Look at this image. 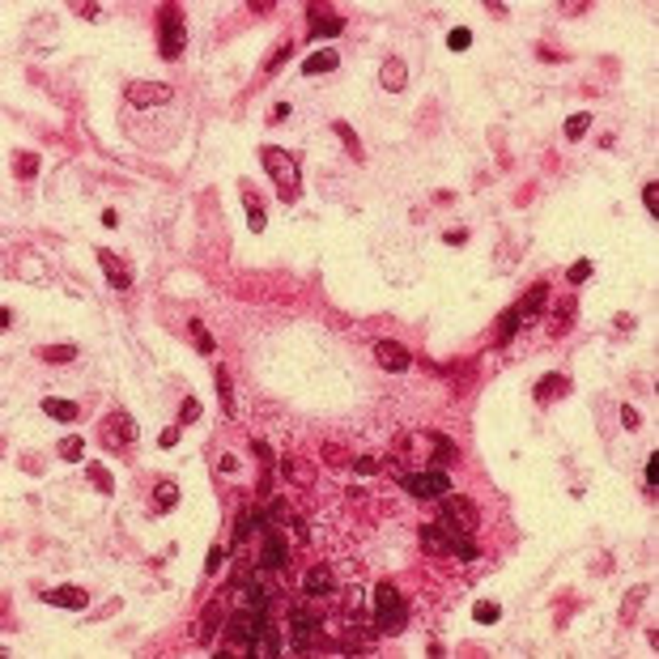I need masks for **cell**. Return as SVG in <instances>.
<instances>
[{"instance_id":"1","label":"cell","mask_w":659,"mask_h":659,"mask_svg":"<svg viewBox=\"0 0 659 659\" xmlns=\"http://www.w3.org/2000/svg\"><path fill=\"white\" fill-rule=\"evenodd\" d=\"M260 162H264V171L272 175V183H277L281 200H285V204H294V200H298V192H302V179H298V162H294V153H290V149H281V145H264V149H260Z\"/></svg>"},{"instance_id":"2","label":"cell","mask_w":659,"mask_h":659,"mask_svg":"<svg viewBox=\"0 0 659 659\" xmlns=\"http://www.w3.org/2000/svg\"><path fill=\"white\" fill-rule=\"evenodd\" d=\"M409 621V604L396 583H378L374 587V634H396Z\"/></svg>"},{"instance_id":"3","label":"cell","mask_w":659,"mask_h":659,"mask_svg":"<svg viewBox=\"0 0 659 659\" xmlns=\"http://www.w3.org/2000/svg\"><path fill=\"white\" fill-rule=\"evenodd\" d=\"M183 43H187L183 9H179V5L157 9V51H162V60H179V56H183Z\"/></svg>"},{"instance_id":"4","label":"cell","mask_w":659,"mask_h":659,"mask_svg":"<svg viewBox=\"0 0 659 659\" xmlns=\"http://www.w3.org/2000/svg\"><path fill=\"white\" fill-rule=\"evenodd\" d=\"M396 476H400V485L413 493V498H443V493H451V476H447L443 464H430V468H417V472H400L396 468Z\"/></svg>"},{"instance_id":"5","label":"cell","mask_w":659,"mask_h":659,"mask_svg":"<svg viewBox=\"0 0 659 659\" xmlns=\"http://www.w3.org/2000/svg\"><path fill=\"white\" fill-rule=\"evenodd\" d=\"M438 511H443V523L447 532H472L476 523H481V515H476V506L464 498V493H443V502H438Z\"/></svg>"},{"instance_id":"6","label":"cell","mask_w":659,"mask_h":659,"mask_svg":"<svg viewBox=\"0 0 659 659\" xmlns=\"http://www.w3.org/2000/svg\"><path fill=\"white\" fill-rule=\"evenodd\" d=\"M319 625H323V617H319L315 609H306V604H298V609H290V642H294L298 651H306V646L315 642Z\"/></svg>"},{"instance_id":"7","label":"cell","mask_w":659,"mask_h":659,"mask_svg":"<svg viewBox=\"0 0 659 659\" xmlns=\"http://www.w3.org/2000/svg\"><path fill=\"white\" fill-rule=\"evenodd\" d=\"M264 621H268V613H255V609H243V613H234V617L226 621V638H230V642H243V646H251V642L260 638V630H264Z\"/></svg>"},{"instance_id":"8","label":"cell","mask_w":659,"mask_h":659,"mask_svg":"<svg viewBox=\"0 0 659 659\" xmlns=\"http://www.w3.org/2000/svg\"><path fill=\"white\" fill-rule=\"evenodd\" d=\"M264 570H285L290 566V540L281 532H272V523H264V558H260Z\"/></svg>"},{"instance_id":"9","label":"cell","mask_w":659,"mask_h":659,"mask_svg":"<svg viewBox=\"0 0 659 659\" xmlns=\"http://www.w3.org/2000/svg\"><path fill=\"white\" fill-rule=\"evenodd\" d=\"M102 430H106V434H102V443L111 447V451H124L132 438H136V421H132L128 413H111V417L102 421Z\"/></svg>"},{"instance_id":"10","label":"cell","mask_w":659,"mask_h":659,"mask_svg":"<svg viewBox=\"0 0 659 659\" xmlns=\"http://www.w3.org/2000/svg\"><path fill=\"white\" fill-rule=\"evenodd\" d=\"M128 102L132 106H162V102H171V85H162V81H128Z\"/></svg>"},{"instance_id":"11","label":"cell","mask_w":659,"mask_h":659,"mask_svg":"<svg viewBox=\"0 0 659 659\" xmlns=\"http://www.w3.org/2000/svg\"><path fill=\"white\" fill-rule=\"evenodd\" d=\"M374 362L388 370V374H400L413 366V353L400 345V341H374Z\"/></svg>"},{"instance_id":"12","label":"cell","mask_w":659,"mask_h":659,"mask_svg":"<svg viewBox=\"0 0 659 659\" xmlns=\"http://www.w3.org/2000/svg\"><path fill=\"white\" fill-rule=\"evenodd\" d=\"M98 264H102V272H106V281H111V290H128V285H132V268H128L115 251L98 247Z\"/></svg>"},{"instance_id":"13","label":"cell","mask_w":659,"mask_h":659,"mask_svg":"<svg viewBox=\"0 0 659 659\" xmlns=\"http://www.w3.org/2000/svg\"><path fill=\"white\" fill-rule=\"evenodd\" d=\"M302 591H306V595H332V591H336L332 570H327V566H311V570L302 574Z\"/></svg>"},{"instance_id":"14","label":"cell","mask_w":659,"mask_h":659,"mask_svg":"<svg viewBox=\"0 0 659 659\" xmlns=\"http://www.w3.org/2000/svg\"><path fill=\"white\" fill-rule=\"evenodd\" d=\"M345 30V17L341 13H319L311 9V38H336Z\"/></svg>"},{"instance_id":"15","label":"cell","mask_w":659,"mask_h":659,"mask_svg":"<svg viewBox=\"0 0 659 659\" xmlns=\"http://www.w3.org/2000/svg\"><path fill=\"white\" fill-rule=\"evenodd\" d=\"M43 600H47V604H56V609H73V613H81L85 604H90V595H85L81 587H56V591H47Z\"/></svg>"},{"instance_id":"16","label":"cell","mask_w":659,"mask_h":659,"mask_svg":"<svg viewBox=\"0 0 659 659\" xmlns=\"http://www.w3.org/2000/svg\"><path fill=\"white\" fill-rule=\"evenodd\" d=\"M421 548L425 553H451V540H447V527L443 523H421Z\"/></svg>"},{"instance_id":"17","label":"cell","mask_w":659,"mask_h":659,"mask_svg":"<svg viewBox=\"0 0 659 659\" xmlns=\"http://www.w3.org/2000/svg\"><path fill=\"white\" fill-rule=\"evenodd\" d=\"M566 392H570V378H566V374H544V378L536 383V400H540V404H553V400L566 396Z\"/></svg>"},{"instance_id":"18","label":"cell","mask_w":659,"mask_h":659,"mask_svg":"<svg viewBox=\"0 0 659 659\" xmlns=\"http://www.w3.org/2000/svg\"><path fill=\"white\" fill-rule=\"evenodd\" d=\"M404 81H409V69H404L400 60H383V69H378V85H383V90H388V94H400Z\"/></svg>"},{"instance_id":"19","label":"cell","mask_w":659,"mask_h":659,"mask_svg":"<svg viewBox=\"0 0 659 659\" xmlns=\"http://www.w3.org/2000/svg\"><path fill=\"white\" fill-rule=\"evenodd\" d=\"M544 302H548V285H544V281H536V285L523 294V302L515 306V315H519V319H532V315H540V311H544Z\"/></svg>"},{"instance_id":"20","label":"cell","mask_w":659,"mask_h":659,"mask_svg":"<svg viewBox=\"0 0 659 659\" xmlns=\"http://www.w3.org/2000/svg\"><path fill=\"white\" fill-rule=\"evenodd\" d=\"M336 64H341V56L332 47H323V51H315V56H306L302 60V73L306 77H319V73H336Z\"/></svg>"},{"instance_id":"21","label":"cell","mask_w":659,"mask_h":659,"mask_svg":"<svg viewBox=\"0 0 659 659\" xmlns=\"http://www.w3.org/2000/svg\"><path fill=\"white\" fill-rule=\"evenodd\" d=\"M247 651H251V659H260V655H264V659H272V655H277V651H281V646H277V634H272V625H268V621H264V630H260V638H255V642H251Z\"/></svg>"},{"instance_id":"22","label":"cell","mask_w":659,"mask_h":659,"mask_svg":"<svg viewBox=\"0 0 659 659\" xmlns=\"http://www.w3.org/2000/svg\"><path fill=\"white\" fill-rule=\"evenodd\" d=\"M213 383H217V400H222V413H234V388H230L226 366H217V370H213Z\"/></svg>"},{"instance_id":"23","label":"cell","mask_w":659,"mask_h":659,"mask_svg":"<svg viewBox=\"0 0 659 659\" xmlns=\"http://www.w3.org/2000/svg\"><path fill=\"white\" fill-rule=\"evenodd\" d=\"M179 502V485L175 481H157V489H153V511H171Z\"/></svg>"},{"instance_id":"24","label":"cell","mask_w":659,"mask_h":659,"mask_svg":"<svg viewBox=\"0 0 659 659\" xmlns=\"http://www.w3.org/2000/svg\"><path fill=\"white\" fill-rule=\"evenodd\" d=\"M43 413L56 417V421H73V417H77V404H73V400H60V396H47V400H43Z\"/></svg>"},{"instance_id":"25","label":"cell","mask_w":659,"mask_h":659,"mask_svg":"<svg viewBox=\"0 0 659 659\" xmlns=\"http://www.w3.org/2000/svg\"><path fill=\"white\" fill-rule=\"evenodd\" d=\"M243 591H247V609H255V613H268V591H264L255 579H243Z\"/></svg>"},{"instance_id":"26","label":"cell","mask_w":659,"mask_h":659,"mask_svg":"<svg viewBox=\"0 0 659 659\" xmlns=\"http://www.w3.org/2000/svg\"><path fill=\"white\" fill-rule=\"evenodd\" d=\"M519 323H523V319H519L515 311H506V315L498 319V345H511V341H515V332H519Z\"/></svg>"},{"instance_id":"27","label":"cell","mask_w":659,"mask_h":659,"mask_svg":"<svg viewBox=\"0 0 659 659\" xmlns=\"http://www.w3.org/2000/svg\"><path fill=\"white\" fill-rule=\"evenodd\" d=\"M243 200H247V222H251V230H264V222H268V217H264L260 200L251 196V187H243Z\"/></svg>"},{"instance_id":"28","label":"cell","mask_w":659,"mask_h":659,"mask_svg":"<svg viewBox=\"0 0 659 659\" xmlns=\"http://www.w3.org/2000/svg\"><path fill=\"white\" fill-rule=\"evenodd\" d=\"M85 476H90V485H98L102 493H115V481H111V472H106L102 464H90V468H85Z\"/></svg>"},{"instance_id":"29","label":"cell","mask_w":659,"mask_h":659,"mask_svg":"<svg viewBox=\"0 0 659 659\" xmlns=\"http://www.w3.org/2000/svg\"><path fill=\"white\" fill-rule=\"evenodd\" d=\"M587 128H591V111H579V115H570V120H566V136H570V141L587 136Z\"/></svg>"},{"instance_id":"30","label":"cell","mask_w":659,"mask_h":659,"mask_svg":"<svg viewBox=\"0 0 659 659\" xmlns=\"http://www.w3.org/2000/svg\"><path fill=\"white\" fill-rule=\"evenodd\" d=\"M77 357V345H47L43 349V362H73Z\"/></svg>"},{"instance_id":"31","label":"cell","mask_w":659,"mask_h":659,"mask_svg":"<svg viewBox=\"0 0 659 659\" xmlns=\"http://www.w3.org/2000/svg\"><path fill=\"white\" fill-rule=\"evenodd\" d=\"M217 621H222V600L208 604V613H204V638H200V642H208V638L217 634Z\"/></svg>"},{"instance_id":"32","label":"cell","mask_w":659,"mask_h":659,"mask_svg":"<svg viewBox=\"0 0 659 659\" xmlns=\"http://www.w3.org/2000/svg\"><path fill=\"white\" fill-rule=\"evenodd\" d=\"M60 455H64L69 464H77V460L85 455V443H81V438L73 434V438H64V443H60Z\"/></svg>"},{"instance_id":"33","label":"cell","mask_w":659,"mask_h":659,"mask_svg":"<svg viewBox=\"0 0 659 659\" xmlns=\"http://www.w3.org/2000/svg\"><path fill=\"white\" fill-rule=\"evenodd\" d=\"M472 617H476L481 625H493V621L502 617V609H498V604H476V609H472Z\"/></svg>"},{"instance_id":"34","label":"cell","mask_w":659,"mask_h":659,"mask_svg":"<svg viewBox=\"0 0 659 659\" xmlns=\"http://www.w3.org/2000/svg\"><path fill=\"white\" fill-rule=\"evenodd\" d=\"M468 43H472V30H464V26H455V30L447 34V47H451V51H464Z\"/></svg>"},{"instance_id":"35","label":"cell","mask_w":659,"mask_h":659,"mask_svg":"<svg viewBox=\"0 0 659 659\" xmlns=\"http://www.w3.org/2000/svg\"><path fill=\"white\" fill-rule=\"evenodd\" d=\"M336 136L345 141V149H349L353 157H362V145H357V136H353V128H349V124H336Z\"/></svg>"},{"instance_id":"36","label":"cell","mask_w":659,"mask_h":659,"mask_svg":"<svg viewBox=\"0 0 659 659\" xmlns=\"http://www.w3.org/2000/svg\"><path fill=\"white\" fill-rule=\"evenodd\" d=\"M17 175H22V179H34V175H38V157H34V153H22V157H17Z\"/></svg>"},{"instance_id":"37","label":"cell","mask_w":659,"mask_h":659,"mask_svg":"<svg viewBox=\"0 0 659 659\" xmlns=\"http://www.w3.org/2000/svg\"><path fill=\"white\" fill-rule=\"evenodd\" d=\"M642 204H646L651 217L659 213V183H646V187H642Z\"/></svg>"},{"instance_id":"38","label":"cell","mask_w":659,"mask_h":659,"mask_svg":"<svg viewBox=\"0 0 659 659\" xmlns=\"http://www.w3.org/2000/svg\"><path fill=\"white\" fill-rule=\"evenodd\" d=\"M196 417H200V400H196V396H187V400H183V409H179V425H187V421H196Z\"/></svg>"},{"instance_id":"39","label":"cell","mask_w":659,"mask_h":659,"mask_svg":"<svg viewBox=\"0 0 659 659\" xmlns=\"http://www.w3.org/2000/svg\"><path fill=\"white\" fill-rule=\"evenodd\" d=\"M587 277H591V260H579V264L570 268V285H583Z\"/></svg>"},{"instance_id":"40","label":"cell","mask_w":659,"mask_h":659,"mask_svg":"<svg viewBox=\"0 0 659 659\" xmlns=\"http://www.w3.org/2000/svg\"><path fill=\"white\" fill-rule=\"evenodd\" d=\"M192 336H196V345H200V353H213V336L204 332V323H192Z\"/></svg>"},{"instance_id":"41","label":"cell","mask_w":659,"mask_h":659,"mask_svg":"<svg viewBox=\"0 0 659 659\" xmlns=\"http://www.w3.org/2000/svg\"><path fill=\"white\" fill-rule=\"evenodd\" d=\"M179 434H183L179 425H166V430L157 434V447H175V443H179Z\"/></svg>"},{"instance_id":"42","label":"cell","mask_w":659,"mask_h":659,"mask_svg":"<svg viewBox=\"0 0 659 659\" xmlns=\"http://www.w3.org/2000/svg\"><path fill=\"white\" fill-rule=\"evenodd\" d=\"M353 472H357V476H370V472H378L374 455H362V460H353Z\"/></svg>"},{"instance_id":"43","label":"cell","mask_w":659,"mask_h":659,"mask_svg":"<svg viewBox=\"0 0 659 659\" xmlns=\"http://www.w3.org/2000/svg\"><path fill=\"white\" fill-rule=\"evenodd\" d=\"M222 562H226V548H208V562H204V566H208V574L222 570Z\"/></svg>"},{"instance_id":"44","label":"cell","mask_w":659,"mask_h":659,"mask_svg":"<svg viewBox=\"0 0 659 659\" xmlns=\"http://www.w3.org/2000/svg\"><path fill=\"white\" fill-rule=\"evenodd\" d=\"M430 438H434V451H438V455H443V460H451V455H455V447L447 443V438H443V434H430Z\"/></svg>"},{"instance_id":"45","label":"cell","mask_w":659,"mask_h":659,"mask_svg":"<svg viewBox=\"0 0 659 659\" xmlns=\"http://www.w3.org/2000/svg\"><path fill=\"white\" fill-rule=\"evenodd\" d=\"M655 481H659V455L651 451V455H646V485L655 489Z\"/></svg>"},{"instance_id":"46","label":"cell","mask_w":659,"mask_h":659,"mask_svg":"<svg viewBox=\"0 0 659 659\" xmlns=\"http://www.w3.org/2000/svg\"><path fill=\"white\" fill-rule=\"evenodd\" d=\"M217 472H226V476H234V472H239V460H234V455H222V460H217Z\"/></svg>"},{"instance_id":"47","label":"cell","mask_w":659,"mask_h":659,"mask_svg":"<svg viewBox=\"0 0 659 659\" xmlns=\"http://www.w3.org/2000/svg\"><path fill=\"white\" fill-rule=\"evenodd\" d=\"M290 56H294V47H290V43H285V47H281V51H277V60H272V64H268V73H277V69H281V64H285V60H290Z\"/></svg>"},{"instance_id":"48","label":"cell","mask_w":659,"mask_h":659,"mask_svg":"<svg viewBox=\"0 0 659 659\" xmlns=\"http://www.w3.org/2000/svg\"><path fill=\"white\" fill-rule=\"evenodd\" d=\"M638 421H642V417H638V409H630V404H625V409H621V425H625V430H634Z\"/></svg>"},{"instance_id":"49","label":"cell","mask_w":659,"mask_h":659,"mask_svg":"<svg viewBox=\"0 0 659 659\" xmlns=\"http://www.w3.org/2000/svg\"><path fill=\"white\" fill-rule=\"evenodd\" d=\"M447 243H451V247H460V243H468V230H447Z\"/></svg>"},{"instance_id":"50","label":"cell","mask_w":659,"mask_h":659,"mask_svg":"<svg viewBox=\"0 0 659 659\" xmlns=\"http://www.w3.org/2000/svg\"><path fill=\"white\" fill-rule=\"evenodd\" d=\"M281 476H285V481H294V476H298V468H294V460H290V455L281 460Z\"/></svg>"}]
</instances>
